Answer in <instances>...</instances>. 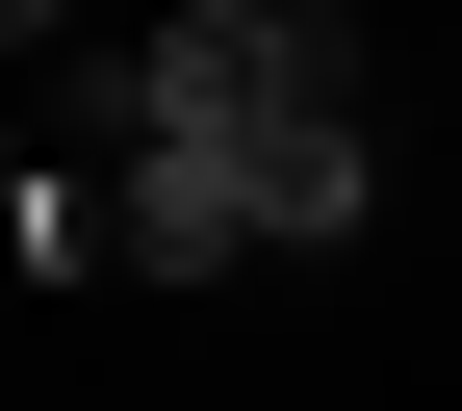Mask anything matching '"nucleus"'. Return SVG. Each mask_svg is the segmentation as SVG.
Wrapping results in <instances>:
<instances>
[{
    "mask_svg": "<svg viewBox=\"0 0 462 411\" xmlns=\"http://www.w3.org/2000/svg\"><path fill=\"white\" fill-rule=\"evenodd\" d=\"M103 206H129V257H154V283H231V257H282V231H257V154H231V129H154V154H103Z\"/></svg>",
    "mask_w": 462,
    "mask_h": 411,
    "instance_id": "nucleus-1",
    "label": "nucleus"
},
{
    "mask_svg": "<svg viewBox=\"0 0 462 411\" xmlns=\"http://www.w3.org/2000/svg\"><path fill=\"white\" fill-rule=\"evenodd\" d=\"M0 26H26V51H51V26H78V0H0Z\"/></svg>",
    "mask_w": 462,
    "mask_h": 411,
    "instance_id": "nucleus-4",
    "label": "nucleus"
},
{
    "mask_svg": "<svg viewBox=\"0 0 462 411\" xmlns=\"http://www.w3.org/2000/svg\"><path fill=\"white\" fill-rule=\"evenodd\" d=\"M360 206H385V129H257V231L282 257H360Z\"/></svg>",
    "mask_w": 462,
    "mask_h": 411,
    "instance_id": "nucleus-2",
    "label": "nucleus"
},
{
    "mask_svg": "<svg viewBox=\"0 0 462 411\" xmlns=\"http://www.w3.org/2000/svg\"><path fill=\"white\" fill-rule=\"evenodd\" d=\"M0 257H26V283H103V257H129L103 154H26V181H0Z\"/></svg>",
    "mask_w": 462,
    "mask_h": 411,
    "instance_id": "nucleus-3",
    "label": "nucleus"
}]
</instances>
